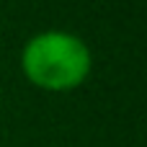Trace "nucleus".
Listing matches in <instances>:
<instances>
[{
    "instance_id": "1",
    "label": "nucleus",
    "mask_w": 147,
    "mask_h": 147,
    "mask_svg": "<svg viewBox=\"0 0 147 147\" xmlns=\"http://www.w3.org/2000/svg\"><path fill=\"white\" fill-rule=\"evenodd\" d=\"M88 44L70 31H41L31 36L21 54L23 75L44 90H70L90 72Z\"/></svg>"
}]
</instances>
